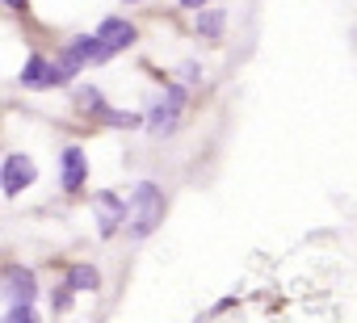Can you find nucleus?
I'll return each instance as SVG.
<instances>
[{
	"mask_svg": "<svg viewBox=\"0 0 357 323\" xmlns=\"http://www.w3.org/2000/svg\"><path fill=\"white\" fill-rule=\"evenodd\" d=\"M5 5H9V9H26V0H5Z\"/></svg>",
	"mask_w": 357,
	"mask_h": 323,
	"instance_id": "obj_16",
	"label": "nucleus"
},
{
	"mask_svg": "<svg viewBox=\"0 0 357 323\" xmlns=\"http://www.w3.org/2000/svg\"><path fill=\"white\" fill-rule=\"evenodd\" d=\"M181 5H185V9H198V13H202V5H206V0H181Z\"/></svg>",
	"mask_w": 357,
	"mask_h": 323,
	"instance_id": "obj_15",
	"label": "nucleus"
},
{
	"mask_svg": "<svg viewBox=\"0 0 357 323\" xmlns=\"http://www.w3.org/2000/svg\"><path fill=\"white\" fill-rule=\"evenodd\" d=\"M97 38L118 55V51L135 47V38H139V34H135V26H130V22H122V17H105V22L97 26Z\"/></svg>",
	"mask_w": 357,
	"mask_h": 323,
	"instance_id": "obj_9",
	"label": "nucleus"
},
{
	"mask_svg": "<svg viewBox=\"0 0 357 323\" xmlns=\"http://www.w3.org/2000/svg\"><path fill=\"white\" fill-rule=\"evenodd\" d=\"M164 210H168V202H164L160 185L139 181V185H135V194H130V219H126L130 239H147V235L164 223Z\"/></svg>",
	"mask_w": 357,
	"mask_h": 323,
	"instance_id": "obj_1",
	"label": "nucleus"
},
{
	"mask_svg": "<svg viewBox=\"0 0 357 323\" xmlns=\"http://www.w3.org/2000/svg\"><path fill=\"white\" fill-rule=\"evenodd\" d=\"M22 84L26 88H55V84H63V68L51 63V59H43V55H34L26 63V72H22Z\"/></svg>",
	"mask_w": 357,
	"mask_h": 323,
	"instance_id": "obj_8",
	"label": "nucleus"
},
{
	"mask_svg": "<svg viewBox=\"0 0 357 323\" xmlns=\"http://www.w3.org/2000/svg\"><path fill=\"white\" fill-rule=\"evenodd\" d=\"M126 5H135V0H126Z\"/></svg>",
	"mask_w": 357,
	"mask_h": 323,
	"instance_id": "obj_17",
	"label": "nucleus"
},
{
	"mask_svg": "<svg viewBox=\"0 0 357 323\" xmlns=\"http://www.w3.org/2000/svg\"><path fill=\"white\" fill-rule=\"evenodd\" d=\"M130 219V202H122L118 194H97V231H101V239H109L122 223Z\"/></svg>",
	"mask_w": 357,
	"mask_h": 323,
	"instance_id": "obj_5",
	"label": "nucleus"
},
{
	"mask_svg": "<svg viewBox=\"0 0 357 323\" xmlns=\"http://www.w3.org/2000/svg\"><path fill=\"white\" fill-rule=\"evenodd\" d=\"M76 105H80L84 113H101V118L109 113V109H105V97H101L97 88H80V93H76Z\"/></svg>",
	"mask_w": 357,
	"mask_h": 323,
	"instance_id": "obj_12",
	"label": "nucleus"
},
{
	"mask_svg": "<svg viewBox=\"0 0 357 323\" xmlns=\"http://www.w3.org/2000/svg\"><path fill=\"white\" fill-rule=\"evenodd\" d=\"M181 113H185V88H181V84H168L164 97H160V101L151 105V113H147V130H151V134H172L176 122H181Z\"/></svg>",
	"mask_w": 357,
	"mask_h": 323,
	"instance_id": "obj_3",
	"label": "nucleus"
},
{
	"mask_svg": "<svg viewBox=\"0 0 357 323\" xmlns=\"http://www.w3.org/2000/svg\"><path fill=\"white\" fill-rule=\"evenodd\" d=\"M84 177H89V159H84V147H63V155H59V185L68 189V194H80L84 189Z\"/></svg>",
	"mask_w": 357,
	"mask_h": 323,
	"instance_id": "obj_6",
	"label": "nucleus"
},
{
	"mask_svg": "<svg viewBox=\"0 0 357 323\" xmlns=\"http://www.w3.org/2000/svg\"><path fill=\"white\" fill-rule=\"evenodd\" d=\"M109 55H114V51H109V47H105L97 34H84V38H76V42H72V47H68V51H63L55 63L63 68V80H72L80 68H89V63H105Z\"/></svg>",
	"mask_w": 357,
	"mask_h": 323,
	"instance_id": "obj_2",
	"label": "nucleus"
},
{
	"mask_svg": "<svg viewBox=\"0 0 357 323\" xmlns=\"http://www.w3.org/2000/svg\"><path fill=\"white\" fill-rule=\"evenodd\" d=\"M0 173H5V194H9V198H17V194H22V189L38 177L34 159H30V155H22V151L5 155V168H0Z\"/></svg>",
	"mask_w": 357,
	"mask_h": 323,
	"instance_id": "obj_7",
	"label": "nucleus"
},
{
	"mask_svg": "<svg viewBox=\"0 0 357 323\" xmlns=\"http://www.w3.org/2000/svg\"><path fill=\"white\" fill-rule=\"evenodd\" d=\"M5 323H43L34 306H9L5 310Z\"/></svg>",
	"mask_w": 357,
	"mask_h": 323,
	"instance_id": "obj_13",
	"label": "nucleus"
},
{
	"mask_svg": "<svg viewBox=\"0 0 357 323\" xmlns=\"http://www.w3.org/2000/svg\"><path fill=\"white\" fill-rule=\"evenodd\" d=\"M34 298H38V277L22 265L5 269V302L9 306H34Z\"/></svg>",
	"mask_w": 357,
	"mask_h": 323,
	"instance_id": "obj_4",
	"label": "nucleus"
},
{
	"mask_svg": "<svg viewBox=\"0 0 357 323\" xmlns=\"http://www.w3.org/2000/svg\"><path fill=\"white\" fill-rule=\"evenodd\" d=\"M68 285H72V290H101V273H97L93 265H76V269L68 273Z\"/></svg>",
	"mask_w": 357,
	"mask_h": 323,
	"instance_id": "obj_11",
	"label": "nucleus"
},
{
	"mask_svg": "<svg viewBox=\"0 0 357 323\" xmlns=\"http://www.w3.org/2000/svg\"><path fill=\"white\" fill-rule=\"evenodd\" d=\"M223 30H227V13L223 9H202L198 13V34L202 38H223Z\"/></svg>",
	"mask_w": 357,
	"mask_h": 323,
	"instance_id": "obj_10",
	"label": "nucleus"
},
{
	"mask_svg": "<svg viewBox=\"0 0 357 323\" xmlns=\"http://www.w3.org/2000/svg\"><path fill=\"white\" fill-rule=\"evenodd\" d=\"M72 294H76V290H72V285H68V281H63V285H55V302H51V306H55V310H59V315H63V310H68V306H72Z\"/></svg>",
	"mask_w": 357,
	"mask_h": 323,
	"instance_id": "obj_14",
	"label": "nucleus"
}]
</instances>
